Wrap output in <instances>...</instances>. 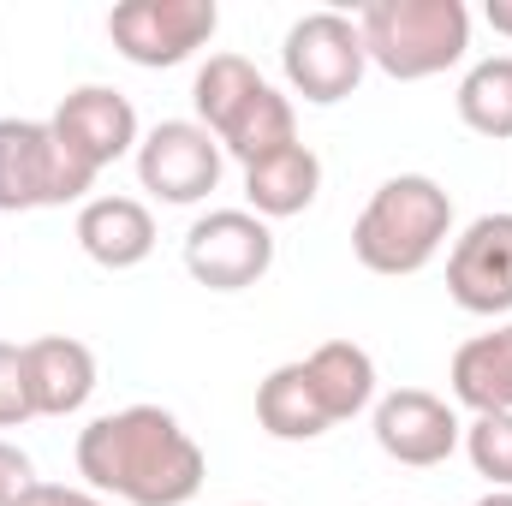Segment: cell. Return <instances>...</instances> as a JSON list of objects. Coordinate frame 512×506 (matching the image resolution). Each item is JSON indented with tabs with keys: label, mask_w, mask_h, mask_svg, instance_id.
Masks as SVG:
<instances>
[{
	"label": "cell",
	"mask_w": 512,
	"mask_h": 506,
	"mask_svg": "<svg viewBox=\"0 0 512 506\" xmlns=\"http://www.w3.org/2000/svg\"><path fill=\"white\" fill-rule=\"evenodd\" d=\"M72 459L90 495H114L126 506H191L209 477L203 447L161 405H126L84 423Z\"/></svg>",
	"instance_id": "6da1fadb"
},
{
	"label": "cell",
	"mask_w": 512,
	"mask_h": 506,
	"mask_svg": "<svg viewBox=\"0 0 512 506\" xmlns=\"http://www.w3.org/2000/svg\"><path fill=\"white\" fill-rule=\"evenodd\" d=\"M447 239H453V197L429 173L382 179L370 191V203L358 209V221H352V256L370 274H387V280L423 274Z\"/></svg>",
	"instance_id": "7a4b0ae2"
},
{
	"label": "cell",
	"mask_w": 512,
	"mask_h": 506,
	"mask_svg": "<svg viewBox=\"0 0 512 506\" xmlns=\"http://www.w3.org/2000/svg\"><path fill=\"white\" fill-rule=\"evenodd\" d=\"M191 102H197V126L221 143V155H239L245 167L286 149V143H298L292 96H280L245 54H209L197 66Z\"/></svg>",
	"instance_id": "3957f363"
},
{
	"label": "cell",
	"mask_w": 512,
	"mask_h": 506,
	"mask_svg": "<svg viewBox=\"0 0 512 506\" xmlns=\"http://www.w3.org/2000/svg\"><path fill=\"white\" fill-rule=\"evenodd\" d=\"M358 36L370 66H382L399 84H423L465 60L471 12L465 0H370L358 6Z\"/></svg>",
	"instance_id": "277c9868"
},
{
	"label": "cell",
	"mask_w": 512,
	"mask_h": 506,
	"mask_svg": "<svg viewBox=\"0 0 512 506\" xmlns=\"http://www.w3.org/2000/svg\"><path fill=\"white\" fill-rule=\"evenodd\" d=\"M96 173L78 167L48 120H0V215H30V209H66L90 203Z\"/></svg>",
	"instance_id": "5b68a950"
},
{
	"label": "cell",
	"mask_w": 512,
	"mask_h": 506,
	"mask_svg": "<svg viewBox=\"0 0 512 506\" xmlns=\"http://www.w3.org/2000/svg\"><path fill=\"white\" fill-rule=\"evenodd\" d=\"M280 72H286V90L304 96L310 108H334V102L358 96V84L370 72L358 18H346V12H304L286 30V42H280Z\"/></svg>",
	"instance_id": "8992f818"
},
{
	"label": "cell",
	"mask_w": 512,
	"mask_h": 506,
	"mask_svg": "<svg viewBox=\"0 0 512 506\" xmlns=\"http://www.w3.org/2000/svg\"><path fill=\"white\" fill-rule=\"evenodd\" d=\"M221 30V6L215 0H126L108 12V36L131 66H185L197 48H209V36Z\"/></svg>",
	"instance_id": "52a82bcc"
},
{
	"label": "cell",
	"mask_w": 512,
	"mask_h": 506,
	"mask_svg": "<svg viewBox=\"0 0 512 506\" xmlns=\"http://www.w3.org/2000/svg\"><path fill=\"white\" fill-rule=\"evenodd\" d=\"M274 268V233L251 209H209L185 233V274L209 292H245Z\"/></svg>",
	"instance_id": "ba28073f"
},
{
	"label": "cell",
	"mask_w": 512,
	"mask_h": 506,
	"mask_svg": "<svg viewBox=\"0 0 512 506\" xmlns=\"http://www.w3.org/2000/svg\"><path fill=\"white\" fill-rule=\"evenodd\" d=\"M131 161H137V185L155 203H173V209H191V203H203L221 185V143L197 120L149 126Z\"/></svg>",
	"instance_id": "9c48e42d"
},
{
	"label": "cell",
	"mask_w": 512,
	"mask_h": 506,
	"mask_svg": "<svg viewBox=\"0 0 512 506\" xmlns=\"http://www.w3.org/2000/svg\"><path fill=\"white\" fill-rule=\"evenodd\" d=\"M376 447L393 465L435 471V465H447L465 447V423H459V411L441 393H429V387H393V393L376 399Z\"/></svg>",
	"instance_id": "30bf717a"
},
{
	"label": "cell",
	"mask_w": 512,
	"mask_h": 506,
	"mask_svg": "<svg viewBox=\"0 0 512 506\" xmlns=\"http://www.w3.org/2000/svg\"><path fill=\"white\" fill-rule=\"evenodd\" d=\"M48 131H54L60 149H66L78 167H90V173H102V167L137 155V143H143L137 108H131L120 90H108V84H78V90H66L60 108H54V120H48Z\"/></svg>",
	"instance_id": "8fae6325"
},
{
	"label": "cell",
	"mask_w": 512,
	"mask_h": 506,
	"mask_svg": "<svg viewBox=\"0 0 512 506\" xmlns=\"http://www.w3.org/2000/svg\"><path fill=\"white\" fill-rule=\"evenodd\" d=\"M447 292L471 316H507L512 310V209L477 215L453 251H447Z\"/></svg>",
	"instance_id": "7c38bea8"
},
{
	"label": "cell",
	"mask_w": 512,
	"mask_h": 506,
	"mask_svg": "<svg viewBox=\"0 0 512 506\" xmlns=\"http://www.w3.org/2000/svg\"><path fill=\"white\" fill-rule=\"evenodd\" d=\"M24 381L36 417H72L96 393V352L72 334H42L24 346Z\"/></svg>",
	"instance_id": "4fadbf2b"
},
{
	"label": "cell",
	"mask_w": 512,
	"mask_h": 506,
	"mask_svg": "<svg viewBox=\"0 0 512 506\" xmlns=\"http://www.w3.org/2000/svg\"><path fill=\"white\" fill-rule=\"evenodd\" d=\"M72 233H78V251L90 256L96 268H114V274L149 262V251H155V215L137 197H90L78 209Z\"/></svg>",
	"instance_id": "5bb4252c"
},
{
	"label": "cell",
	"mask_w": 512,
	"mask_h": 506,
	"mask_svg": "<svg viewBox=\"0 0 512 506\" xmlns=\"http://www.w3.org/2000/svg\"><path fill=\"white\" fill-rule=\"evenodd\" d=\"M322 191V161L310 143H286L245 167V209L256 221H292L316 203Z\"/></svg>",
	"instance_id": "9a60e30c"
},
{
	"label": "cell",
	"mask_w": 512,
	"mask_h": 506,
	"mask_svg": "<svg viewBox=\"0 0 512 506\" xmlns=\"http://www.w3.org/2000/svg\"><path fill=\"white\" fill-rule=\"evenodd\" d=\"M453 399L483 417V411H512V322L489 328V334H471L459 352H453Z\"/></svg>",
	"instance_id": "2e32d148"
},
{
	"label": "cell",
	"mask_w": 512,
	"mask_h": 506,
	"mask_svg": "<svg viewBox=\"0 0 512 506\" xmlns=\"http://www.w3.org/2000/svg\"><path fill=\"white\" fill-rule=\"evenodd\" d=\"M304 370H310V387H316L328 423H346V417L376 405V358L352 340H322L304 358Z\"/></svg>",
	"instance_id": "e0dca14e"
},
{
	"label": "cell",
	"mask_w": 512,
	"mask_h": 506,
	"mask_svg": "<svg viewBox=\"0 0 512 506\" xmlns=\"http://www.w3.org/2000/svg\"><path fill=\"white\" fill-rule=\"evenodd\" d=\"M256 423H262L274 441H316V435L334 429L328 411H322V399H316V387H310L304 358L268 370V381L256 387Z\"/></svg>",
	"instance_id": "ac0fdd59"
},
{
	"label": "cell",
	"mask_w": 512,
	"mask_h": 506,
	"mask_svg": "<svg viewBox=\"0 0 512 506\" xmlns=\"http://www.w3.org/2000/svg\"><path fill=\"white\" fill-rule=\"evenodd\" d=\"M459 120L489 137V143H512V54H489L459 78Z\"/></svg>",
	"instance_id": "d6986e66"
},
{
	"label": "cell",
	"mask_w": 512,
	"mask_h": 506,
	"mask_svg": "<svg viewBox=\"0 0 512 506\" xmlns=\"http://www.w3.org/2000/svg\"><path fill=\"white\" fill-rule=\"evenodd\" d=\"M465 453L489 489H512V411H483L465 423Z\"/></svg>",
	"instance_id": "ffe728a7"
},
{
	"label": "cell",
	"mask_w": 512,
	"mask_h": 506,
	"mask_svg": "<svg viewBox=\"0 0 512 506\" xmlns=\"http://www.w3.org/2000/svg\"><path fill=\"white\" fill-rule=\"evenodd\" d=\"M30 417H36V405H30V381H24V346L0 340V429H18Z\"/></svg>",
	"instance_id": "44dd1931"
},
{
	"label": "cell",
	"mask_w": 512,
	"mask_h": 506,
	"mask_svg": "<svg viewBox=\"0 0 512 506\" xmlns=\"http://www.w3.org/2000/svg\"><path fill=\"white\" fill-rule=\"evenodd\" d=\"M30 483H36L30 453H24V447H12V441H0V506H18Z\"/></svg>",
	"instance_id": "7402d4cb"
},
{
	"label": "cell",
	"mask_w": 512,
	"mask_h": 506,
	"mask_svg": "<svg viewBox=\"0 0 512 506\" xmlns=\"http://www.w3.org/2000/svg\"><path fill=\"white\" fill-rule=\"evenodd\" d=\"M18 506H108V501L90 495V489H66V483H30Z\"/></svg>",
	"instance_id": "603a6c76"
},
{
	"label": "cell",
	"mask_w": 512,
	"mask_h": 506,
	"mask_svg": "<svg viewBox=\"0 0 512 506\" xmlns=\"http://www.w3.org/2000/svg\"><path fill=\"white\" fill-rule=\"evenodd\" d=\"M483 18H489V30H495V36H507V42H512V0H489V6H483Z\"/></svg>",
	"instance_id": "cb8c5ba5"
},
{
	"label": "cell",
	"mask_w": 512,
	"mask_h": 506,
	"mask_svg": "<svg viewBox=\"0 0 512 506\" xmlns=\"http://www.w3.org/2000/svg\"><path fill=\"white\" fill-rule=\"evenodd\" d=\"M471 506H512V489H489L483 501H471Z\"/></svg>",
	"instance_id": "d4e9b609"
},
{
	"label": "cell",
	"mask_w": 512,
	"mask_h": 506,
	"mask_svg": "<svg viewBox=\"0 0 512 506\" xmlns=\"http://www.w3.org/2000/svg\"><path fill=\"white\" fill-rule=\"evenodd\" d=\"M233 506H256V501H233Z\"/></svg>",
	"instance_id": "484cf974"
}]
</instances>
